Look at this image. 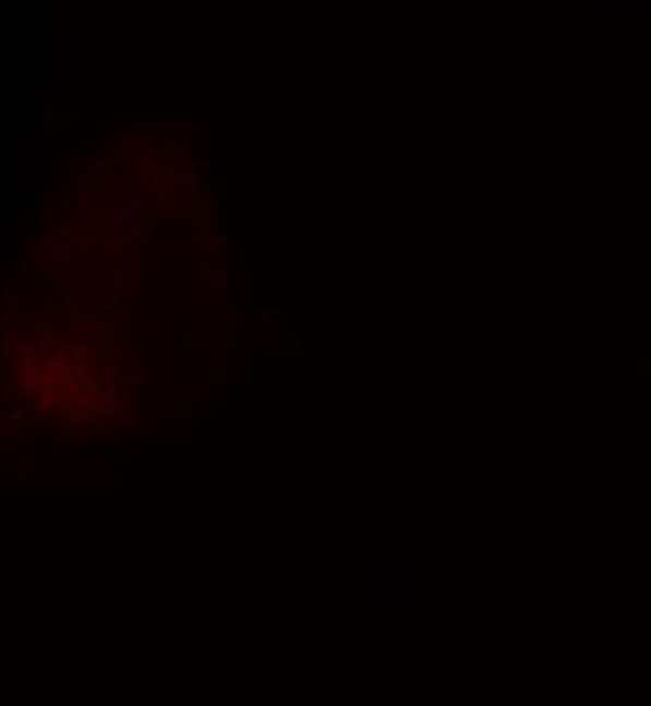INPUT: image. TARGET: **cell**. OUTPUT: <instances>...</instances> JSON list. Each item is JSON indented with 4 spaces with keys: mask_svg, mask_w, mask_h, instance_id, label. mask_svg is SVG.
I'll use <instances>...</instances> for the list:
<instances>
[{
    "mask_svg": "<svg viewBox=\"0 0 651 706\" xmlns=\"http://www.w3.org/2000/svg\"><path fill=\"white\" fill-rule=\"evenodd\" d=\"M0 222H5V204H0Z\"/></svg>",
    "mask_w": 651,
    "mask_h": 706,
    "instance_id": "obj_3",
    "label": "cell"
},
{
    "mask_svg": "<svg viewBox=\"0 0 651 706\" xmlns=\"http://www.w3.org/2000/svg\"><path fill=\"white\" fill-rule=\"evenodd\" d=\"M374 596H379L384 605L411 600V573H402V568H384V573L374 577Z\"/></svg>",
    "mask_w": 651,
    "mask_h": 706,
    "instance_id": "obj_1",
    "label": "cell"
},
{
    "mask_svg": "<svg viewBox=\"0 0 651 706\" xmlns=\"http://www.w3.org/2000/svg\"><path fill=\"white\" fill-rule=\"evenodd\" d=\"M591 10L605 14V19H624V14L638 10V0H591Z\"/></svg>",
    "mask_w": 651,
    "mask_h": 706,
    "instance_id": "obj_2",
    "label": "cell"
}]
</instances>
